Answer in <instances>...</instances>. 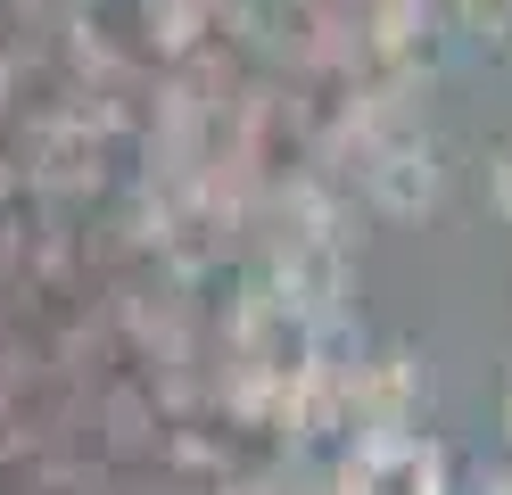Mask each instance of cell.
Listing matches in <instances>:
<instances>
[{
  "label": "cell",
  "instance_id": "6da1fadb",
  "mask_svg": "<svg viewBox=\"0 0 512 495\" xmlns=\"http://www.w3.org/2000/svg\"><path fill=\"white\" fill-rule=\"evenodd\" d=\"M488 182H496V207H504V215H512V141H504V149H496V165H488Z\"/></svg>",
  "mask_w": 512,
  "mask_h": 495
},
{
  "label": "cell",
  "instance_id": "7a4b0ae2",
  "mask_svg": "<svg viewBox=\"0 0 512 495\" xmlns=\"http://www.w3.org/2000/svg\"><path fill=\"white\" fill-rule=\"evenodd\" d=\"M463 17H471V25L488 17V33H504V17H512V0H463Z\"/></svg>",
  "mask_w": 512,
  "mask_h": 495
},
{
  "label": "cell",
  "instance_id": "3957f363",
  "mask_svg": "<svg viewBox=\"0 0 512 495\" xmlns=\"http://www.w3.org/2000/svg\"><path fill=\"white\" fill-rule=\"evenodd\" d=\"M504 438H512V380H504Z\"/></svg>",
  "mask_w": 512,
  "mask_h": 495
},
{
  "label": "cell",
  "instance_id": "277c9868",
  "mask_svg": "<svg viewBox=\"0 0 512 495\" xmlns=\"http://www.w3.org/2000/svg\"><path fill=\"white\" fill-rule=\"evenodd\" d=\"M479 495H512V479H488V487H479Z\"/></svg>",
  "mask_w": 512,
  "mask_h": 495
}]
</instances>
